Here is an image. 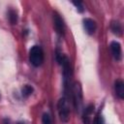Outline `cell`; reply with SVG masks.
<instances>
[{
  "instance_id": "obj_1",
  "label": "cell",
  "mask_w": 124,
  "mask_h": 124,
  "mask_svg": "<svg viewBox=\"0 0 124 124\" xmlns=\"http://www.w3.org/2000/svg\"><path fill=\"white\" fill-rule=\"evenodd\" d=\"M57 109H58V113H59V117L60 120L63 123H67L70 120V107L68 104V101L66 98H61L59 99L58 103H57Z\"/></svg>"
},
{
  "instance_id": "obj_2",
  "label": "cell",
  "mask_w": 124,
  "mask_h": 124,
  "mask_svg": "<svg viewBox=\"0 0 124 124\" xmlns=\"http://www.w3.org/2000/svg\"><path fill=\"white\" fill-rule=\"evenodd\" d=\"M29 60L35 67L40 66L44 61V52L39 46H34L29 51Z\"/></svg>"
},
{
  "instance_id": "obj_3",
  "label": "cell",
  "mask_w": 124,
  "mask_h": 124,
  "mask_svg": "<svg viewBox=\"0 0 124 124\" xmlns=\"http://www.w3.org/2000/svg\"><path fill=\"white\" fill-rule=\"evenodd\" d=\"M73 97H74V104L77 108V110H79L81 104H82V93H81V87L80 84L76 82L73 87Z\"/></svg>"
},
{
  "instance_id": "obj_4",
  "label": "cell",
  "mask_w": 124,
  "mask_h": 124,
  "mask_svg": "<svg viewBox=\"0 0 124 124\" xmlns=\"http://www.w3.org/2000/svg\"><path fill=\"white\" fill-rule=\"evenodd\" d=\"M110 50L112 53V56L116 61H120L122 57V50H121V46L118 42H111L110 43Z\"/></svg>"
},
{
  "instance_id": "obj_5",
  "label": "cell",
  "mask_w": 124,
  "mask_h": 124,
  "mask_svg": "<svg viewBox=\"0 0 124 124\" xmlns=\"http://www.w3.org/2000/svg\"><path fill=\"white\" fill-rule=\"evenodd\" d=\"M53 22H54V28L56 32L59 35H64V23L62 18L57 13H53Z\"/></svg>"
},
{
  "instance_id": "obj_6",
  "label": "cell",
  "mask_w": 124,
  "mask_h": 124,
  "mask_svg": "<svg viewBox=\"0 0 124 124\" xmlns=\"http://www.w3.org/2000/svg\"><path fill=\"white\" fill-rule=\"evenodd\" d=\"M83 26L88 34H93L96 31V22L91 18H84L83 19Z\"/></svg>"
},
{
  "instance_id": "obj_7",
  "label": "cell",
  "mask_w": 124,
  "mask_h": 124,
  "mask_svg": "<svg viewBox=\"0 0 124 124\" xmlns=\"http://www.w3.org/2000/svg\"><path fill=\"white\" fill-rule=\"evenodd\" d=\"M115 92L116 95L120 99H124V82L121 79H117L115 81Z\"/></svg>"
},
{
  "instance_id": "obj_8",
  "label": "cell",
  "mask_w": 124,
  "mask_h": 124,
  "mask_svg": "<svg viewBox=\"0 0 124 124\" xmlns=\"http://www.w3.org/2000/svg\"><path fill=\"white\" fill-rule=\"evenodd\" d=\"M93 108H94L93 105H89L87 107V108H85L84 115H83V122H84V124H89V122H90V114L92 113Z\"/></svg>"
},
{
  "instance_id": "obj_9",
  "label": "cell",
  "mask_w": 124,
  "mask_h": 124,
  "mask_svg": "<svg viewBox=\"0 0 124 124\" xmlns=\"http://www.w3.org/2000/svg\"><path fill=\"white\" fill-rule=\"evenodd\" d=\"M110 28H111V31H112L114 34H116V35H121V33H122V28H121V25H120V23H119L118 21L112 22Z\"/></svg>"
},
{
  "instance_id": "obj_10",
  "label": "cell",
  "mask_w": 124,
  "mask_h": 124,
  "mask_svg": "<svg viewBox=\"0 0 124 124\" xmlns=\"http://www.w3.org/2000/svg\"><path fill=\"white\" fill-rule=\"evenodd\" d=\"M9 19H10V22L12 24H15L16 23L17 21V15L15 11H10L9 12Z\"/></svg>"
},
{
  "instance_id": "obj_11",
  "label": "cell",
  "mask_w": 124,
  "mask_h": 124,
  "mask_svg": "<svg viewBox=\"0 0 124 124\" xmlns=\"http://www.w3.org/2000/svg\"><path fill=\"white\" fill-rule=\"evenodd\" d=\"M32 92H33V88L30 86V85H24L23 86V88H22V95L23 96H25V97H27V96H29L30 94H32Z\"/></svg>"
},
{
  "instance_id": "obj_12",
  "label": "cell",
  "mask_w": 124,
  "mask_h": 124,
  "mask_svg": "<svg viewBox=\"0 0 124 124\" xmlns=\"http://www.w3.org/2000/svg\"><path fill=\"white\" fill-rule=\"evenodd\" d=\"M42 122H43V124H52L50 115L48 113H45L42 117Z\"/></svg>"
},
{
  "instance_id": "obj_13",
  "label": "cell",
  "mask_w": 124,
  "mask_h": 124,
  "mask_svg": "<svg viewBox=\"0 0 124 124\" xmlns=\"http://www.w3.org/2000/svg\"><path fill=\"white\" fill-rule=\"evenodd\" d=\"M73 4L77 7V9L78 10V12H80V13L83 12V10H84V9H83V5H82V3H81L80 1H78V2H77V1H73Z\"/></svg>"
},
{
  "instance_id": "obj_14",
  "label": "cell",
  "mask_w": 124,
  "mask_h": 124,
  "mask_svg": "<svg viewBox=\"0 0 124 124\" xmlns=\"http://www.w3.org/2000/svg\"><path fill=\"white\" fill-rule=\"evenodd\" d=\"M96 124H105L104 118L102 116H98L97 119H96Z\"/></svg>"
},
{
  "instance_id": "obj_15",
  "label": "cell",
  "mask_w": 124,
  "mask_h": 124,
  "mask_svg": "<svg viewBox=\"0 0 124 124\" xmlns=\"http://www.w3.org/2000/svg\"><path fill=\"white\" fill-rule=\"evenodd\" d=\"M3 124H11V122H10L9 119H4L3 120Z\"/></svg>"
},
{
  "instance_id": "obj_16",
  "label": "cell",
  "mask_w": 124,
  "mask_h": 124,
  "mask_svg": "<svg viewBox=\"0 0 124 124\" xmlns=\"http://www.w3.org/2000/svg\"><path fill=\"white\" fill-rule=\"evenodd\" d=\"M16 124H23V123H22V122H17Z\"/></svg>"
}]
</instances>
